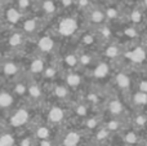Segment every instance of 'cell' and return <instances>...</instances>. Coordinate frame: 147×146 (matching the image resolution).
<instances>
[{
	"mask_svg": "<svg viewBox=\"0 0 147 146\" xmlns=\"http://www.w3.org/2000/svg\"><path fill=\"white\" fill-rule=\"evenodd\" d=\"M9 88L12 89V92L20 98L21 101H26L27 97V91H28V76L23 75V76L18 78L17 80L9 83Z\"/></svg>",
	"mask_w": 147,
	"mask_h": 146,
	"instance_id": "cell-23",
	"label": "cell"
},
{
	"mask_svg": "<svg viewBox=\"0 0 147 146\" xmlns=\"http://www.w3.org/2000/svg\"><path fill=\"white\" fill-rule=\"evenodd\" d=\"M3 5H4V4H3V3H1V1H0V25H1V14H3Z\"/></svg>",
	"mask_w": 147,
	"mask_h": 146,
	"instance_id": "cell-41",
	"label": "cell"
},
{
	"mask_svg": "<svg viewBox=\"0 0 147 146\" xmlns=\"http://www.w3.org/2000/svg\"><path fill=\"white\" fill-rule=\"evenodd\" d=\"M83 18V25L85 28H94L99 27V26L107 23L106 13H105V8L101 5L96 4L88 13H85L84 16H81Z\"/></svg>",
	"mask_w": 147,
	"mask_h": 146,
	"instance_id": "cell-14",
	"label": "cell"
},
{
	"mask_svg": "<svg viewBox=\"0 0 147 146\" xmlns=\"http://www.w3.org/2000/svg\"><path fill=\"white\" fill-rule=\"evenodd\" d=\"M26 75L25 64L20 59L4 58L0 62V82H8V84L18 78Z\"/></svg>",
	"mask_w": 147,
	"mask_h": 146,
	"instance_id": "cell-6",
	"label": "cell"
},
{
	"mask_svg": "<svg viewBox=\"0 0 147 146\" xmlns=\"http://www.w3.org/2000/svg\"><path fill=\"white\" fill-rule=\"evenodd\" d=\"M111 82H112V84L119 91H121V92H129V91L132 89V84H133L132 78H130V75L128 74L127 71H124V70L114 72L111 76Z\"/></svg>",
	"mask_w": 147,
	"mask_h": 146,
	"instance_id": "cell-21",
	"label": "cell"
},
{
	"mask_svg": "<svg viewBox=\"0 0 147 146\" xmlns=\"http://www.w3.org/2000/svg\"><path fill=\"white\" fill-rule=\"evenodd\" d=\"M112 65L110 61L105 58H101L90 70L85 71V75L88 79H90L93 82V84H98L99 82L105 79H111L112 76Z\"/></svg>",
	"mask_w": 147,
	"mask_h": 146,
	"instance_id": "cell-11",
	"label": "cell"
},
{
	"mask_svg": "<svg viewBox=\"0 0 147 146\" xmlns=\"http://www.w3.org/2000/svg\"><path fill=\"white\" fill-rule=\"evenodd\" d=\"M35 141H36V139L31 135V136H25V137H22V139H20L17 145L18 146H32Z\"/></svg>",
	"mask_w": 147,
	"mask_h": 146,
	"instance_id": "cell-38",
	"label": "cell"
},
{
	"mask_svg": "<svg viewBox=\"0 0 147 146\" xmlns=\"http://www.w3.org/2000/svg\"><path fill=\"white\" fill-rule=\"evenodd\" d=\"M80 123L85 131L96 132L97 129L103 124V116H102V114H99V113H94V114H92L90 116L85 118L84 120H81Z\"/></svg>",
	"mask_w": 147,
	"mask_h": 146,
	"instance_id": "cell-26",
	"label": "cell"
},
{
	"mask_svg": "<svg viewBox=\"0 0 147 146\" xmlns=\"http://www.w3.org/2000/svg\"><path fill=\"white\" fill-rule=\"evenodd\" d=\"M58 4L62 12H70L75 8V0H58Z\"/></svg>",
	"mask_w": 147,
	"mask_h": 146,
	"instance_id": "cell-37",
	"label": "cell"
},
{
	"mask_svg": "<svg viewBox=\"0 0 147 146\" xmlns=\"http://www.w3.org/2000/svg\"><path fill=\"white\" fill-rule=\"evenodd\" d=\"M121 137H123V141H124L127 145H129V146L138 145L141 142V139H140V136L137 135V132L132 131V129H129V131H125L124 133H123Z\"/></svg>",
	"mask_w": 147,
	"mask_h": 146,
	"instance_id": "cell-34",
	"label": "cell"
},
{
	"mask_svg": "<svg viewBox=\"0 0 147 146\" xmlns=\"http://www.w3.org/2000/svg\"><path fill=\"white\" fill-rule=\"evenodd\" d=\"M36 120V119H35ZM35 120L32 122V136L36 139V141L38 140H49V139H52V135H53V127H51L47 122H44L43 119L41 120L43 122H40V119H39V122H36L35 123Z\"/></svg>",
	"mask_w": 147,
	"mask_h": 146,
	"instance_id": "cell-22",
	"label": "cell"
},
{
	"mask_svg": "<svg viewBox=\"0 0 147 146\" xmlns=\"http://www.w3.org/2000/svg\"><path fill=\"white\" fill-rule=\"evenodd\" d=\"M56 57L59 61V64H61L63 71L80 70L79 69V48L67 49L65 52H59Z\"/></svg>",
	"mask_w": 147,
	"mask_h": 146,
	"instance_id": "cell-18",
	"label": "cell"
},
{
	"mask_svg": "<svg viewBox=\"0 0 147 146\" xmlns=\"http://www.w3.org/2000/svg\"><path fill=\"white\" fill-rule=\"evenodd\" d=\"M125 51H127V49L124 48V45H123L121 43H119V41H115V40L110 41V43H107V44H103V45L99 48L101 57L105 59H107V61H110V62L116 61V59L124 57Z\"/></svg>",
	"mask_w": 147,
	"mask_h": 146,
	"instance_id": "cell-17",
	"label": "cell"
},
{
	"mask_svg": "<svg viewBox=\"0 0 147 146\" xmlns=\"http://www.w3.org/2000/svg\"><path fill=\"white\" fill-rule=\"evenodd\" d=\"M105 8V13H106V18H107V22L109 23H115L117 21H120L123 16V12L119 7L114 4H110L107 7H103Z\"/></svg>",
	"mask_w": 147,
	"mask_h": 146,
	"instance_id": "cell-28",
	"label": "cell"
},
{
	"mask_svg": "<svg viewBox=\"0 0 147 146\" xmlns=\"http://www.w3.org/2000/svg\"><path fill=\"white\" fill-rule=\"evenodd\" d=\"M47 85H48V87H47L48 95H51L52 98H53L56 102L69 105L70 102H72V101L75 100V98H74V95H75V93H74L62 80L48 83Z\"/></svg>",
	"mask_w": 147,
	"mask_h": 146,
	"instance_id": "cell-10",
	"label": "cell"
},
{
	"mask_svg": "<svg viewBox=\"0 0 147 146\" xmlns=\"http://www.w3.org/2000/svg\"><path fill=\"white\" fill-rule=\"evenodd\" d=\"M34 110H35V107L31 106L28 102L21 101L9 114H7L4 116L5 128L17 131V129H22L31 126L32 122L35 120Z\"/></svg>",
	"mask_w": 147,
	"mask_h": 146,
	"instance_id": "cell-2",
	"label": "cell"
},
{
	"mask_svg": "<svg viewBox=\"0 0 147 146\" xmlns=\"http://www.w3.org/2000/svg\"><path fill=\"white\" fill-rule=\"evenodd\" d=\"M4 53H5V51H4V48H3L1 43H0V62H1V61H3V59H4V58H7Z\"/></svg>",
	"mask_w": 147,
	"mask_h": 146,
	"instance_id": "cell-40",
	"label": "cell"
},
{
	"mask_svg": "<svg viewBox=\"0 0 147 146\" xmlns=\"http://www.w3.org/2000/svg\"><path fill=\"white\" fill-rule=\"evenodd\" d=\"M127 18L129 21L130 25H134V26H138L143 22V18H145V14H143V10L140 9V8H133L128 12L127 14Z\"/></svg>",
	"mask_w": 147,
	"mask_h": 146,
	"instance_id": "cell-33",
	"label": "cell"
},
{
	"mask_svg": "<svg viewBox=\"0 0 147 146\" xmlns=\"http://www.w3.org/2000/svg\"><path fill=\"white\" fill-rule=\"evenodd\" d=\"M101 58V53L96 49H79V69L84 72L88 71Z\"/></svg>",
	"mask_w": 147,
	"mask_h": 146,
	"instance_id": "cell-19",
	"label": "cell"
},
{
	"mask_svg": "<svg viewBox=\"0 0 147 146\" xmlns=\"http://www.w3.org/2000/svg\"><path fill=\"white\" fill-rule=\"evenodd\" d=\"M61 80L74 93H78L79 91H83L86 84V78L85 72L81 70H70V71H63Z\"/></svg>",
	"mask_w": 147,
	"mask_h": 146,
	"instance_id": "cell-13",
	"label": "cell"
},
{
	"mask_svg": "<svg viewBox=\"0 0 147 146\" xmlns=\"http://www.w3.org/2000/svg\"><path fill=\"white\" fill-rule=\"evenodd\" d=\"M123 35L125 36L127 39H129V40H134V39H137L138 38V30H137V26H134V25H128L127 27H124L123 28Z\"/></svg>",
	"mask_w": 147,
	"mask_h": 146,
	"instance_id": "cell-36",
	"label": "cell"
},
{
	"mask_svg": "<svg viewBox=\"0 0 147 146\" xmlns=\"http://www.w3.org/2000/svg\"><path fill=\"white\" fill-rule=\"evenodd\" d=\"M125 58H128L130 62L136 65H141L145 62V59L147 58V49L146 47H142V45H136L134 48L129 49V51H125V54H124Z\"/></svg>",
	"mask_w": 147,
	"mask_h": 146,
	"instance_id": "cell-24",
	"label": "cell"
},
{
	"mask_svg": "<svg viewBox=\"0 0 147 146\" xmlns=\"http://www.w3.org/2000/svg\"><path fill=\"white\" fill-rule=\"evenodd\" d=\"M20 102L21 100L12 92L9 85L8 87H0V116L4 118Z\"/></svg>",
	"mask_w": 147,
	"mask_h": 146,
	"instance_id": "cell-15",
	"label": "cell"
},
{
	"mask_svg": "<svg viewBox=\"0 0 147 146\" xmlns=\"http://www.w3.org/2000/svg\"><path fill=\"white\" fill-rule=\"evenodd\" d=\"M103 126L111 133H119L124 129V122L121 120V118H109V120L103 122Z\"/></svg>",
	"mask_w": 147,
	"mask_h": 146,
	"instance_id": "cell-31",
	"label": "cell"
},
{
	"mask_svg": "<svg viewBox=\"0 0 147 146\" xmlns=\"http://www.w3.org/2000/svg\"><path fill=\"white\" fill-rule=\"evenodd\" d=\"M0 1H1L3 4H7V3H13L14 0H0Z\"/></svg>",
	"mask_w": 147,
	"mask_h": 146,
	"instance_id": "cell-42",
	"label": "cell"
},
{
	"mask_svg": "<svg viewBox=\"0 0 147 146\" xmlns=\"http://www.w3.org/2000/svg\"><path fill=\"white\" fill-rule=\"evenodd\" d=\"M132 124L136 127V128H145L147 126V115L142 113L136 114L132 118Z\"/></svg>",
	"mask_w": 147,
	"mask_h": 146,
	"instance_id": "cell-35",
	"label": "cell"
},
{
	"mask_svg": "<svg viewBox=\"0 0 147 146\" xmlns=\"http://www.w3.org/2000/svg\"><path fill=\"white\" fill-rule=\"evenodd\" d=\"M48 18H45L44 16H39V14H30V16H26L25 20L22 21V23L20 25L21 30L25 32V35L27 38H30L31 40L36 38L40 32L44 31V26H45V21Z\"/></svg>",
	"mask_w": 147,
	"mask_h": 146,
	"instance_id": "cell-8",
	"label": "cell"
},
{
	"mask_svg": "<svg viewBox=\"0 0 147 146\" xmlns=\"http://www.w3.org/2000/svg\"><path fill=\"white\" fill-rule=\"evenodd\" d=\"M146 49H147V45H146Z\"/></svg>",
	"mask_w": 147,
	"mask_h": 146,
	"instance_id": "cell-45",
	"label": "cell"
},
{
	"mask_svg": "<svg viewBox=\"0 0 147 146\" xmlns=\"http://www.w3.org/2000/svg\"><path fill=\"white\" fill-rule=\"evenodd\" d=\"M142 1H143V5H145V8L147 9V0H142Z\"/></svg>",
	"mask_w": 147,
	"mask_h": 146,
	"instance_id": "cell-43",
	"label": "cell"
},
{
	"mask_svg": "<svg viewBox=\"0 0 147 146\" xmlns=\"http://www.w3.org/2000/svg\"><path fill=\"white\" fill-rule=\"evenodd\" d=\"M102 109L107 114L109 118H123L125 115V113H127L124 102L116 96H112V97L107 96Z\"/></svg>",
	"mask_w": 147,
	"mask_h": 146,
	"instance_id": "cell-16",
	"label": "cell"
},
{
	"mask_svg": "<svg viewBox=\"0 0 147 146\" xmlns=\"http://www.w3.org/2000/svg\"><path fill=\"white\" fill-rule=\"evenodd\" d=\"M26 16L16 7L14 3H7L3 5L1 14V25L7 30L9 28H18Z\"/></svg>",
	"mask_w": 147,
	"mask_h": 146,
	"instance_id": "cell-9",
	"label": "cell"
},
{
	"mask_svg": "<svg viewBox=\"0 0 147 146\" xmlns=\"http://www.w3.org/2000/svg\"><path fill=\"white\" fill-rule=\"evenodd\" d=\"M47 65H48V58L35 52L25 64V72L28 78L40 79Z\"/></svg>",
	"mask_w": 147,
	"mask_h": 146,
	"instance_id": "cell-12",
	"label": "cell"
},
{
	"mask_svg": "<svg viewBox=\"0 0 147 146\" xmlns=\"http://www.w3.org/2000/svg\"><path fill=\"white\" fill-rule=\"evenodd\" d=\"M56 25L52 28V32L59 38V40H69V39H78L80 32L84 30L83 18H79V13L75 10L71 12H62L57 16Z\"/></svg>",
	"mask_w": 147,
	"mask_h": 146,
	"instance_id": "cell-1",
	"label": "cell"
},
{
	"mask_svg": "<svg viewBox=\"0 0 147 146\" xmlns=\"http://www.w3.org/2000/svg\"><path fill=\"white\" fill-rule=\"evenodd\" d=\"M145 146H147V140H146V142H145Z\"/></svg>",
	"mask_w": 147,
	"mask_h": 146,
	"instance_id": "cell-44",
	"label": "cell"
},
{
	"mask_svg": "<svg viewBox=\"0 0 147 146\" xmlns=\"http://www.w3.org/2000/svg\"><path fill=\"white\" fill-rule=\"evenodd\" d=\"M34 44H35V52L41 56L47 57L49 56L53 58L59 53V48H61V40L57 38L51 30L43 31L40 32L35 39H34Z\"/></svg>",
	"mask_w": 147,
	"mask_h": 146,
	"instance_id": "cell-4",
	"label": "cell"
},
{
	"mask_svg": "<svg viewBox=\"0 0 147 146\" xmlns=\"http://www.w3.org/2000/svg\"><path fill=\"white\" fill-rule=\"evenodd\" d=\"M79 49H96L97 47H101L99 39L97 36L96 31L92 28H85L80 32V35L76 39Z\"/></svg>",
	"mask_w": 147,
	"mask_h": 146,
	"instance_id": "cell-20",
	"label": "cell"
},
{
	"mask_svg": "<svg viewBox=\"0 0 147 146\" xmlns=\"http://www.w3.org/2000/svg\"><path fill=\"white\" fill-rule=\"evenodd\" d=\"M13 3L25 16L34 14L36 12V0H14Z\"/></svg>",
	"mask_w": 147,
	"mask_h": 146,
	"instance_id": "cell-27",
	"label": "cell"
},
{
	"mask_svg": "<svg viewBox=\"0 0 147 146\" xmlns=\"http://www.w3.org/2000/svg\"><path fill=\"white\" fill-rule=\"evenodd\" d=\"M130 103L134 107H145V106H147V93L140 89L130 93Z\"/></svg>",
	"mask_w": 147,
	"mask_h": 146,
	"instance_id": "cell-29",
	"label": "cell"
},
{
	"mask_svg": "<svg viewBox=\"0 0 147 146\" xmlns=\"http://www.w3.org/2000/svg\"><path fill=\"white\" fill-rule=\"evenodd\" d=\"M94 5H96V0H75V8H74V10L78 12L79 14L84 16Z\"/></svg>",
	"mask_w": 147,
	"mask_h": 146,
	"instance_id": "cell-32",
	"label": "cell"
},
{
	"mask_svg": "<svg viewBox=\"0 0 147 146\" xmlns=\"http://www.w3.org/2000/svg\"><path fill=\"white\" fill-rule=\"evenodd\" d=\"M31 39L25 35L21 28H9L7 30L4 40L1 41V45L5 52H9L10 54H18L23 52V49L27 47V43Z\"/></svg>",
	"mask_w": 147,
	"mask_h": 146,
	"instance_id": "cell-5",
	"label": "cell"
},
{
	"mask_svg": "<svg viewBox=\"0 0 147 146\" xmlns=\"http://www.w3.org/2000/svg\"><path fill=\"white\" fill-rule=\"evenodd\" d=\"M18 144V140L16 137V135L12 132V129L7 128L4 131L0 132V146H14Z\"/></svg>",
	"mask_w": 147,
	"mask_h": 146,
	"instance_id": "cell-30",
	"label": "cell"
},
{
	"mask_svg": "<svg viewBox=\"0 0 147 146\" xmlns=\"http://www.w3.org/2000/svg\"><path fill=\"white\" fill-rule=\"evenodd\" d=\"M83 140V131L76 128H71L65 131L62 135V146H78Z\"/></svg>",
	"mask_w": 147,
	"mask_h": 146,
	"instance_id": "cell-25",
	"label": "cell"
},
{
	"mask_svg": "<svg viewBox=\"0 0 147 146\" xmlns=\"http://www.w3.org/2000/svg\"><path fill=\"white\" fill-rule=\"evenodd\" d=\"M138 89L147 93V79H142L138 82Z\"/></svg>",
	"mask_w": 147,
	"mask_h": 146,
	"instance_id": "cell-39",
	"label": "cell"
},
{
	"mask_svg": "<svg viewBox=\"0 0 147 146\" xmlns=\"http://www.w3.org/2000/svg\"><path fill=\"white\" fill-rule=\"evenodd\" d=\"M41 113H43V120L47 122L53 128L65 127L71 118L70 106L56 102V101L49 103L45 102V105L41 107Z\"/></svg>",
	"mask_w": 147,
	"mask_h": 146,
	"instance_id": "cell-3",
	"label": "cell"
},
{
	"mask_svg": "<svg viewBox=\"0 0 147 146\" xmlns=\"http://www.w3.org/2000/svg\"><path fill=\"white\" fill-rule=\"evenodd\" d=\"M47 87L45 83H43L40 79L28 78V91L26 102H28L34 107H43L47 102Z\"/></svg>",
	"mask_w": 147,
	"mask_h": 146,
	"instance_id": "cell-7",
	"label": "cell"
}]
</instances>
